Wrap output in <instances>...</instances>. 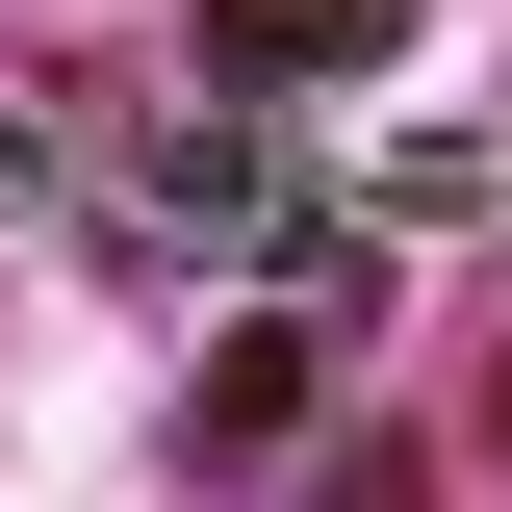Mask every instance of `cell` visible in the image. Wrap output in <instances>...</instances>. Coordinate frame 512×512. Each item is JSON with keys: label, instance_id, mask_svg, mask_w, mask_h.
Masks as SVG:
<instances>
[{"label": "cell", "instance_id": "6da1fadb", "mask_svg": "<svg viewBox=\"0 0 512 512\" xmlns=\"http://www.w3.org/2000/svg\"><path fill=\"white\" fill-rule=\"evenodd\" d=\"M205 52H231V77H384L410 0H205Z\"/></svg>", "mask_w": 512, "mask_h": 512}]
</instances>
